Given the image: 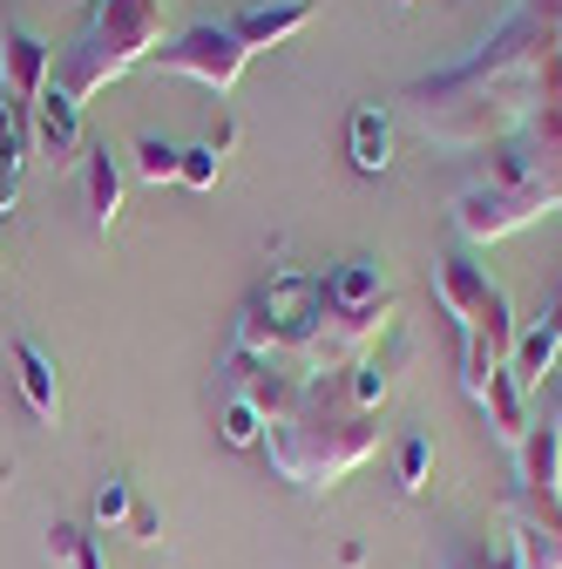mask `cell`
I'll list each match as a JSON object with an SVG mask.
<instances>
[{
    "label": "cell",
    "mask_w": 562,
    "mask_h": 569,
    "mask_svg": "<svg viewBox=\"0 0 562 569\" xmlns=\"http://www.w3.org/2000/svg\"><path fill=\"white\" fill-rule=\"evenodd\" d=\"M428 468H434V441H428V435H407V441H400V495H420V488H428Z\"/></svg>",
    "instance_id": "44dd1931"
},
{
    "label": "cell",
    "mask_w": 562,
    "mask_h": 569,
    "mask_svg": "<svg viewBox=\"0 0 562 569\" xmlns=\"http://www.w3.org/2000/svg\"><path fill=\"white\" fill-rule=\"evenodd\" d=\"M129 509H136L129 481H122V475H102V481H96V502H89L96 529H122V522H129Z\"/></svg>",
    "instance_id": "d6986e66"
},
{
    "label": "cell",
    "mask_w": 562,
    "mask_h": 569,
    "mask_svg": "<svg viewBox=\"0 0 562 569\" xmlns=\"http://www.w3.org/2000/svg\"><path fill=\"white\" fill-rule=\"evenodd\" d=\"M481 569H522V562H515V549H509V542H502V549H495V556H481Z\"/></svg>",
    "instance_id": "cb8c5ba5"
},
{
    "label": "cell",
    "mask_w": 562,
    "mask_h": 569,
    "mask_svg": "<svg viewBox=\"0 0 562 569\" xmlns=\"http://www.w3.org/2000/svg\"><path fill=\"white\" fill-rule=\"evenodd\" d=\"M488 299H495V278H488V264H474L468 251L434 258V306H441L454 326H468Z\"/></svg>",
    "instance_id": "ba28073f"
},
{
    "label": "cell",
    "mask_w": 562,
    "mask_h": 569,
    "mask_svg": "<svg viewBox=\"0 0 562 569\" xmlns=\"http://www.w3.org/2000/svg\"><path fill=\"white\" fill-rule=\"evenodd\" d=\"M218 177H224V157L210 150V142H183V170H177V183H183V190H218Z\"/></svg>",
    "instance_id": "ffe728a7"
},
{
    "label": "cell",
    "mask_w": 562,
    "mask_h": 569,
    "mask_svg": "<svg viewBox=\"0 0 562 569\" xmlns=\"http://www.w3.org/2000/svg\"><path fill=\"white\" fill-rule=\"evenodd\" d=\"M312 0H278V8H251V14H238L231 28H238V41L258 54V48H285L292 34H305L312 28Z\"/></svg>",
    "instance_id": "7c38bea8"
},
{
    "label": "cell",
    "mask_w": 562,
    "mask_h": 569,
    "mask_svg": "<svg viewBox=\"0 0 562 569\" xmlns=\"http://www.w3.org/2000/svg\"><path fill=\"white\" fill-rule=\"evenodd\" d=\"M393 367H400V339H393V352L380 360V352H367V360H353L339 373V400L353 407V413H367V420H380V407L393 400Z\"/></svg>",
    "instance_id": "8fae6325"
},
{
    "label": "cell",
    "mask_w": 562,
    "mask_h": 569,
    "mask_svg": "<svg viewBox=\"0 0 562 569\" xmlns=\"http://www.w3.org/2000/svg\"><path fill=\"white\" fill-rule=\"evenodd\" d=\"M549 427H555V435H562V387L549 393Z\"/></svg>",
    "instance_id": "d4e9b609"
},
{
    "label": "cell",
    "mask_w": 562,
    "mask_h": 569,
    "mask_svg": "<svg viewBox=\"0 0 562 569\" xmlns=\"http://www.w3.org/2000/svg\"><path fill=\"white\" fill-rule=\"evenodd\" d=\"M218 435H224V448H258L264 441V420H258V407L251 400H224V413H218Z\"/></svg>",
    "instance_id": "ac0fdd59"
},
{
    "label": "cell",
    "mask_w": 562,
    "mask_h": 569,
    "mask_svg": "<svg viewBox=\"0 0 562 569\" xmlns=\"http://www.w3.org/2000/svg\"><path fill=\"white\" fill-rule=\"evenodd\" d=\"M82 190H89V224L116 231V218H122V163L109 157V142H89L82 150Z\"/></svg>",
    "instance_id": "5bb4252c"
},
{
    "label": "cell",
    "mask_w": 562,
    "mask_h": 569,
    "mask_svg": "<svg viewBox=\"0 0 562 569\" xmlns=\"http://www.w3.org/2000/svg\"><path fill=\"white\" fill-rule=\"evenodd\" d=\"M150 68H157V76H183V82H197V89H210V96H231L238 76L251 68V48L238 41L231 21H197V28H183L177 41H163V48L150 54Z\"/></svg>",
    "instance_id": "3957f363"
},
{
    "label": "cell",
    "mask_w": 562,
    "mask_h": 569,
    "mask_svg": "<svg viewBox=\"0 0 562 569\" xmlns=\"http://www.w3.org/2000/svg\"><path fill=\"white\" fill-rule=\"evenodd\" d=\"M555 360H562V319L549 312V319H535V326H522V332H515V352H509V380H515L522 393H535V387L555 373Z\"/></svg>",
    "instance_id": "9c48e42d"
},
{
    "label": "cell",
    "mask_w": 562,
    "mask_h": 569,
    "mask_svg": "<svg viewBox=\"0 0 562 569\" xmlns=\"http://www.w3.org/2000/svg\"><path fill=\"white\" fill-rule=\"evenodd\" d=\"M258 448L271 455L278 475L299 481L305 495H332L353 468H367L380 455V420L353 413V407L339 400V380H332V387H312V400H305L299 420L264 427Z\"/></svg>",
    "instance_id": "6da1fadb"
},
{
    "label": "cell",
    "mask_w": 562,
    "mask_h": 569,
    "mask_svg": "<svg viewBox=\"0 0 562 569\" xmlns=\"http://www.w3.org/2000/svg\"><path fill=\"white\" fill-rule=\"evenodd\" d=\"M454 569H481V556H468V562H454Z\"/></svg>",
    "instance_id": "484cf974"
},
{
    "label": "cell",
    "mask_w": 562,
    "mask_h": 569,
    "mask_svg": "<svg viewBox=\"0 0 562 569\" xmlns=\"http://www.w3.org/2000/svg\"><path fill=\"white\" fill-rule=\"evenodd\" d=\"M163 28H170V21H163V0H96L82 41L61 48L54 82L76 96V102H89V96H102L109 82H122L129 68H143V61L163 48Z\"/></svg>",
    "instance_id": "7a4b0ae2"
},
{
    "label": "cell",
    "mask_w": 562,
    "mask_h": 569,
    "mask_svg": "<svg viewBox=\"0 0 562 569\" xmlns=\"http://www.w3.org/2000/svg\"><path fill=\"white\" fill-rule=\"evenodd\" d=\"M129 170L143 177V183H177V170H183V142L143 136V142H136V157H129Z\"/></svg>",
    "instance_id": "e0dca14e"
},
{
    "label": "cell",
    "mask_w": 562,
    "mask_h": 569,
    "mask_svg": "<svg viewBox=\"0 0 562 569\" xmlns=\"http://www.w3.org/2000/svg\"><path fill=\"white\" fill-rule=\"evenodd\" d=\"M122 536H129V542H157V536H163V516H157L150 502H136L129 522H122Z\"/></svg>",
    "instance_id": "603a6c76"
},
{
    "label": "cell",
    "mask_w": 562,
    "mask_h": 569,
    "mask_svg": "<svg viewBox=\"0 0 562 569\" xmlns=\"http://www.w3.org/2000/svg\"><path fill=\"white\" fill-rule=\"evenodd\" d=\"M0 82H8V102L14 109H34L41 89L54 82V48L34 28H21V21L0 34Z\"/></svg>",
    "instance_id": "52a82bcc"
},
{
    "label": "cell",
    "mask_w": 562,
    "mask_h": 569,
    "mask_svg": "<svg viewBox=\"0 0 562 569\" xmlns=\"http://www.w3.org/2000/svg\"><path fill=\"white\" fill-rule=\"evenodd\" d=\"M522 400H529V393H522V387H515V380H509V373H502V380H495V387H488V393H481V400H474V407H481V413H488V435H495V441H502V448H509V455H515V448H522V441H529V427H535V420H529V407H522Z\"/></svg>",
    "instance_id": "9a60e30c"
},
{
    "label": "cell",
    "mask_w": 562,
    "mask_h": 569,
    "mask_svg": "<svg viewBox=\"0 0 562 569\" xmlns=\"http://www.w3.org/2000/svg\"><path fill=\"white\" fill-rule=\"evenodd\" d=\"M28 150L34 157H48L54 170H82V102L68 96L61 82H48L41 89V102L28 109Z\"/></svg>",
    "instance_id": "5b68a950"
},
{
    "label": "cell",
    "mask_w": 562,
    "mask_h": 569,
    "mask_svg": "<svg viewBox=\"0 0 562 569\" xmlns=\"http://www.w3.org/2000/svg\"><path fill=\"white\" fill-rule=\"evenodd\" d=\"M555 319H562V299H555Z\"/></svg>",
    "instance_id": "4316f807"
},
{
    "label": "cell",
    "mask_w": 562,
    "mask_h": 569,
    "mask_svg": "<svg viewBox=\"0 0 562 569\" xmlns=\"http://www.w3.org/2000/svg\"><path fill=\"white\" fill-rule=\"evenodd\" d=\"M345 150H353L360 177H387V163H393V122H387V109H353Z\"/></svg>",
    "instance_id": "2e32d148"
},
{
    "label": "cell",
    "mask_w": 562,
    "mask_h": 569,
    "mask_svg": "<svg viewBox=\"0 0 562 569\" xmlns=\"http://www.w3.org/2000/svg\"><path fill=\"white\" fill-rule=\"evenodd\" d=\"M251 312L278 332V360H285V346H292V339H305V332H312V319L325 312V284H319V278H305V271H278L264 292L251 299Z\"/></svg>",
    "instance_id": "8992f818"
},
{
    "label": "cell",
    "mask_w": 562,
    "mask_h": 569,
    "mask_svg": "<svg viewBox=\"0 0 562 569\" xmlns=\"http://www.w3.org/2000/svg\"><path fill=\"white\" fill-rule=\"evenodd\" d=\"M549 210H562V190H502L481 177L454 197V231L468 244H502V238L529 231L535 218H549Z\"/></svg>",
    "instance_id": "277c9868"
},
{
    "label": "cell",
    "mask_w": 562,
    "mask_h": 569,
    "mask_svg": "<svg viewBox=\"0 0 562 569\" xmlns=\"http://www.w3.org/2000/svg\"><path fill=\"white\" fill-rule=\"evenodd\" d=\"M82 542H89V529L54 522V529H48V562H54V569H76V562H82Z\"/></svg>",
    "instance_id": "7402d4cb"
},
{
    "label": "cell",
    "mask_w": 562,
    "mask_h": 569,
    "mask_svg": "<svg viewBox=\"0 0 562 569\" xmlns=\"http://www.w3.org/2000/svg\"><path fill=\"white\" fill-rule=\"evenodd\" d=\"M14 380H21V400L41 427L61 420V380H54V360L34 346V339H14Z\"/></svg>",
    "instance_id": "4fadbf2b"
},
{
    "label": "cell",
    "mask_w": 562,
    "mask_h": 569,
    "mask_svg": "<svg viewBox=\"0 0 562 569\" xmlns=\"http://www.w3.org/2000/svg\"><path fill=\"white\" fill-rule=\"evenodd\" d=\"M319 284H325V306H332V312H373V306L393 299V292H387V271H380L373 258H345V264H332Z\"/></svg>",
    "instance_id": "30bf717a"
}]
</instances>
